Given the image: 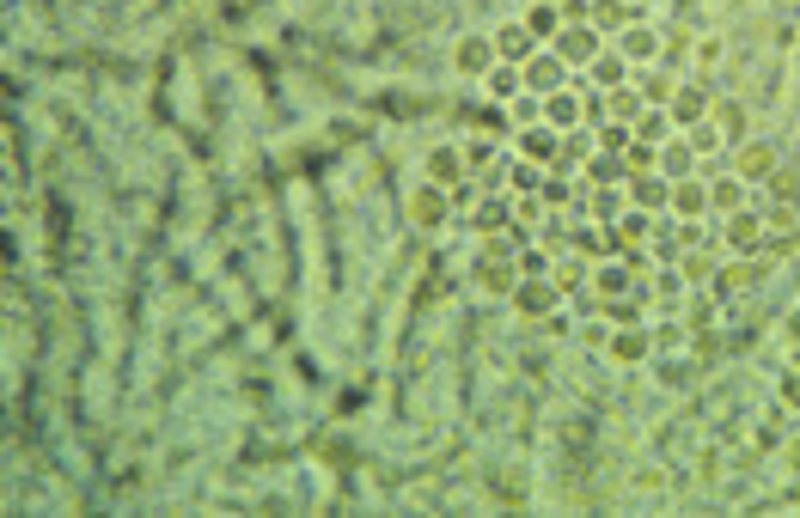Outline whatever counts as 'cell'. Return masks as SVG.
I'll return each instance as SVG.
<instances>
[{"mask_svg":"<svg viewBox=\"0 0 800 518\" xmlns=\"http://www.w3.org/2000/svg\"><path fill=\"white\" fill-rule=\"evenodd\" d=\"M562 55H575V61H580V55H593V37H568V43H562Z\"/></svg>","mask_w":800,"mask_h":518,"instance_id":"obj_4","label":"cell"},{"mask_svg":"<svg viewBox=\"0 0 800 518\" xmlns=\"http://www.w3.org/2000/svg\"><path fill=\"white\" fill-rule=\"evenodd\" d=\"M752 238H757L752 219H733V244H739V250H752Z\"/></svg>","mask_w":800,"mask_h":518,"instance_id":"obj_2","label":"cell"},{"mask_svg":"<svg viewBox=\"0 0 800 518\" xmlns=\"http://www.w3.org/2000/svg\"><path fill=\"white\" fill-rule=\"evenodd\" d=\"M520 305H526V311H544V305H550V287H526V293H520Z\"/></svg>","mask_w":800,"mask_h":518,"instance_id":"obj_1","label":"cell"},{"mask_svg":"<svg viewBox=\"0 0 800 518\" xmlns=\"http://www.w3.org/2000/svg\"><path fill=\"white\" fill-rule=\"evenodd\" d=\"M458 67H483V43H464V49H458Z\"/></svg>","mask_w":800,"mask_h":518,"instance_id":"obj_3","label":"cell"}]
</instances>
